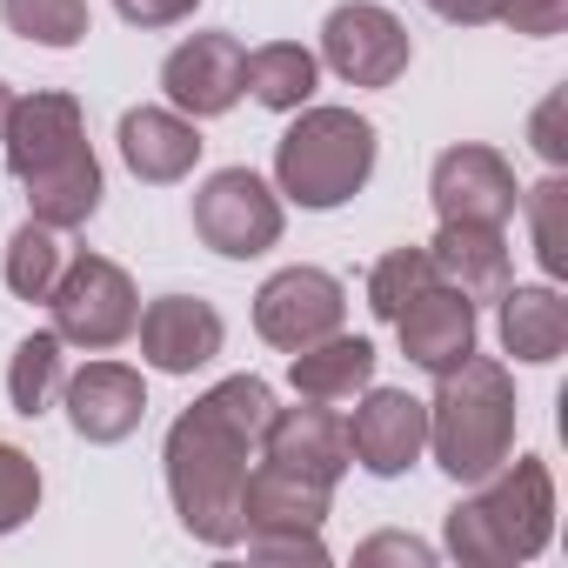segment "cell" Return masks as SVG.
I'll return each mask as SVG.
<instances>
[{
    "label": "cell",
    "mask_w": 568,
    "mask_h": 568,
    "mask_svg": "<svg viewBox=\"0 0 568 568\" xmlns=\"http://www.w3.org/2000/svg\"><path fill=\"white\" fill-rule=\"evenodd\" d=\"M8 28L34 48H74L88 41V0H0Z\"/></svg>",
    "instance_id": "d4e9b609"
},
{
    "label": "cell",
    "mask_w": 568,
    "mask_h": 568,
    "mask_svg": "<svg viewBox=\"0 0 568 568\" xmlns=\"http://www.w3.org/2000/svg\"><path fill=\"white\" fill-rule=\"evenodd\" d=\"M428 8H435L442 21H455V28H481V21L501 14V0H428Z\"/></svg>",
    "instance_id": "d6a6232c"
},
{
    "label": "cell",
    "mask_w": 568,
    "mask_h": 568,
    "mask_svg": "<svg viewBox=\"0 0 568 568\" xmlns=\"http://www.w3.org/2000/svg\"><path fill=\"white\" fill-rule=\"evenodd\" d=\"M121 161L134 168V181H181L194 161H201V134L187 114H168V108H128L121 114Z\"/></svg>",
    "instance_id": "d6986e66"
},
{
    "label": "cell",
    "mask_w": 568,
    "mask_h": 568,
    "mask_svg": "<svg viewBox=\"0 0 568 568\" xmlns=\"http://www.w3.org/2000/svg\"><path fill=\"white\" fill-rule=\"evenodd\" d=\"M261 462L295 468V475L335 488V481L348 475V462H355V455H348V422H342L328 402H308V395H302V408H274V422L261 428Z\"/></svg>",
    "instance_id": "7c38bea8"
},
{
    "label": "cell",
    "mask_w": 568,
    "mask_h": 568,
    "mask_svg": "<svg viewBox=\"0 0 568 568\" xmlns=\"http://www.w3.org/2000/svg\"><path fill=\"white\" fill-rule=\"evenodd\" d=\"M422 288H435V261H428V247H395V254H382L375 274H368V308H375L382 322H395Z\"/></svg>",
    "instance_id": "484cf974"
},
{
    "label": "cell",
    "mask_w": 568,
    "mask_h": 568,
    "mask_svg": "<svg viewBox=\"0 0 568 568\" xmlns=\"http://www.w3.org/2000/svg\"><path fill=\"white\" fill-rule=\"evenodd\" d=\"M495 21H508V28L528 34V41H548V34H561V21H568V0H501Z\"/></svg>",
    "instance_id": "f1b7e54d"
},
{
    "label": "cell",
    "mask_w": 568,
    "mask_h": 568,
    "mask_svg": "<svg viewBox=\"0 0 568 568\" xmlns=\"http://www.w3.org/2000/svg\"><path fill=\"white\" fill-rule=\"evenodd\" d=\"M428 448H435L442 475H455V481H488L508 462V448H515V382H508L501 362L462 355L455 368L435 375Z\"/></svg>",
    "instance_id": "3957f363"
},
{
    "label": "cell",
    "mask_w": 568,
    "mask_h": 568,
    "mask_svg": "<svg viewBox=\"0 0 568 568\" xmlns=\"http://www.w3.org/2000/svg\"><path fill=\"white\" fill-rule=\"evenodd\" d=\"M161 88H168L174 114H187V121L227 114L241 101V41L234 34H194V41H181L161 61Z\"/></svg>",
    "instance_id": "5bb4252c"
},
{
    "label": "cell",
    "mask_w": 568,
    "mask_h": 568,
    "mask_svg": "<svg viewBox=\"0 0 568 568\" xmlns=\"http://www.w3.org/2000/svg\"><path fill=\"white\" fill-rule=\"evenodd\" d=\"M267 422H274V388L261 375H227L168 428V448H161L168 495L194 541L207 548L241 541V481Z\"/></svg>",
    "instance_id": "6da1fadb"
},
{
    "label": "cell",
    "mask_w": 568,
    "mask_h": 568,
    "mask_svg": "<svg viewBox=\"0 0 568 568\" xmlns=\"http://www.w3.org/2000/svg\"><path fill=\"white\" fill-rule=\"evenodd\" d=\"M428 261H435V281L468 302H501L508 288V241L501 227H481V221H442V234L428 241Z\"/></svg>",
    "instance_id": "ac0fdd59"
},
{
    "label": "cell",
    "mask_w": 568,
    "mask_h": 568,
    "mask_svg": "<svg viewBox=\"0 0 568 568\" xmlns=\"http://www.w3.org/2000/svg\"><path fill=\"white\" fill-rule=\"evenodd\" d=\"M375 174V128L355 108H302V121L274 148V181L295 207H342Z\"/></svg>",
    "instance_id": "5b68a950"
},
{
    "label": "cell",
    "mask_w": 568,
    "mask_h": 568,
    "mask_svg": "<svg viewBox=\"0 0 568 568\" xmlns=\"http://www.w3.org/2000/svg\"><path fill=\"white\" fill-rule=\"evenodd\" d=\"M408 28L375 8V0H348L322 21V61L348 81V88H395L408 74Z\"/></svg>",
    "instance_id": "30bf717a"
},
{
    "label": "cell",
    "mask_w": 568,
    "mask_h": 568,
    "mask_svg": "<svg viewBox=\"0 0 568 568\" xmlns=\"http://www.w3.org/2000/svg\"><path fill=\"white\" fill-rule=\"evenodd\" d=\"M428 194H435V214L442 221H481V227H508L515 207H521V187H515V168L495 154V148H448L428 174Z\"/></svg>",
    "instance_id": "8fae6325"
},
{
    "label": "cell",
    "mask_w": 568,
    "mask_h": 568,
    "mask_svg": "<svg viewBox=\"0 0 568 568\" xmlns=\"http://www.w3.org/2000/svg\"><path fill=\"white\" fill-rule=\"evenodd\" d=\"M528 134H535V154H541L548 168L568 161V141H561V94H548V101L535 108V128H528Z\"/></svg>",
    "instance_id": "1f68e13d"
},
{
    "label": "cell",
    "mask_w": 568,
    "mask_h": 568,
    "mask_svg": "<svg viewBox=\"0 0 568 568\" xmlns=\"http://www.w3.org/2000/svg\"><path fill=\"white\" fill-rule=\"evenodd\" d=\"M348 315V288L328 274V267H281L261 281L254 295V335L274 342V348H308L322 335H335Z\"/></svg>",
    "instance_id": "9c48e42d"
},
{
    "label": "cell",
    "mask_w": 568,
    "mask_h": 568,
    "mask_svg": "<svg viewBox=\"0 0 568 568\" xmlns=\"http://www.w3.org/2000/svg\"><path fill=\"white\" fill-rule=\"evenodd\" d=\"M0 148H8L14 181L28 187L34 221H48L61 234L94 221V207H101V161L88 148L74 94H28V101H14L8 128H0Z\"/></svg>",
    "instance_id": "7a4b0ae2"
},
{
    "label": "cell",
    "mask_w": 568,
    "mask_h": 568,
    "mask_svg": "<svg viewBox=\"0 0 568 568\" xmlns=\"http://www.w3.org/2000/svg\"><path fill=\"white\" fill-rule=\"evenodd\" d=\"M121 8V21L128 28H174V21H187L201 0H114Z\"/></svg>",
    "instance_id": "4dcf8cb0"
},
{
    "label": "cell",
    "mask_w": 568,
    "mask_h": 568,
    "mask_svg": "<svg viewBox=\"0 0 568 568\" xmlns=\"http://www.w3.org/2000/svg\"><path fill=\"white\" fill-rule=\"evenodd\" d=\"M68 388V422H74V435L81 442H128L134 428H141V415H148V388H141V375L134 368H121V362H88L74 382H61Z\"/></svg>",
    "instance_id": "2e32d148"
},
{
    "label": "cell",
    "mask_w": 568,
    "mask_h": 568,
    "mask_svg": "<svg viewBox=\"0 0 568 568\" xmlns=\"http://www.w3.org/2000/svg\"><path fill=\"white\" fill-rule=\"evenodd\" d=\"M54 395H61V335H28L8 362V402H14V415L34 422L54 408Z\"/></svg>",
    "instance_id": "cb8c5ba5"
},
{
    "label": "cell",
    "mask_w": 568,
    "mask_h": 568,
    "mask_svg": "<svg viewBox=\"0 0 568 568\" xmlns=\"http://www.w3.org/2000/svg\"><path fill=\"white\" fill-rule=\"evenodd\" d=\"M194 234L227 261H254V254H267L281 241V201H274V187L261 174L221 168L194 194Z\"/></svg>",
    "instance_id": "ba28073f"
},
{
    "label": "cell",
    "mask_w": 568,
    "mask_h": 568,
    "mask_svg": "<svg viewBox=\"0 0 568 568\" xmlns=\"http://www.w3.org/2000/svg\"><path fill=\"white\" fill-rule=\"evenodd\" d=\"M355 561H362V568H375V561L428 568V561H435V548H428V541H415V535H375V541H362V548H355Z\"/></svg>",
    "instance_id": "f546056e"
},
{
    "label": "cell",
    "mask_w": 568,
    "mask_h": 568,
    "mask_svg": "<svg viewBox=\"0 0 568 568\" xmlns=\"http://www.w3.org/2000/svg\"><path fill=\"white\" fill-rule=\"evenodd\" d=\"M395 328H402V355L415 368H428V375H442L462 355H475V302L455 295V288H442V281H435V288H422L395 315Z\"/></svg>",
    "instance_id": "e0dca14e"
},
{
    "label": "cell",
    "mask_w": 568,
    "mask_h": 568,
    "mask_svg": "<svg viewBox=\"0 0 568 568\" xmlns=\"http://www.w3.org/2000/svg\"><path fill=\"white\" fill-rule=\"evenodd\" d=\"M68 267V247H61V227L48 221H28L14 241H8V288L21 302H48L54 295V281Z\"/></svg>",
    "instance_id": "603a6c76"
},
{
    "label": "cell",
    "mask_w": 568,
    "mask_h": 568,
    "mask_svg": "<svg viewBox=\"0 0 568 568\" xmlns=\"http://www.w3.org/2000/svg\"><path fill=\"white\" fill-rule=\"evenodd\" d=\"M328 495L335 488H322V481H308L295 468H274V462L247 468V481H241V541H247V555L254 561H315L322 568L328 561V548H322Z\"/></svg>",
    "instance_id": "8992f818"
},
{
    "label": "cell",
    "mask_w": 568,
    "mask_h": 568,
    "mask_svg": "<svg viewBox=\"0 0 568 568\" xmlns=\"http://www.w3.org/2000/svg\"><path fill=\"white\" fill-rule=\"evenodd\" d=\"M8 108H14V94H8V81H0V128H8Z\"/></svg>",
    "instance_id": "836d02e7"
},
{
    "label": "cell",
    "mask_w": 568,
    "mask_h": 568,
    "mask_svg": "<svg viewBox=\"0 0 568 568\" xmlns=\"http://www.w3.org/2000/svg\"><path fill=\"white\" fill-rule=\"evenodd\" d=\"M141 328V355L161 368V375H194V368H207L214 355H221V315L207 308V302H194V295H161V302H148V315L134 322Z\"/></svg>",
    "instance_id": "9a60e30c"
},
{
    "label": "cell",
    "mask_w": 568,
    "mask_h": 568,
    "mask_svg": "<svg viewBox=\"0 0 568 568\" xmlns=\"http://www.w3.org/2000/svg\"><path fill=\"white\" fill-rule=\"evenodd\" d=\"M315 74H322V61L295 41H267V48L241 54V94H254L274 114H302L315 94Z\"/></svg>",
    "instance_id": "7402d4cb"
},
{
    "label": "cell",
    "mask_w": 568,
    "mask_h": 568,
    "mask_svg": "<svg viewBox=\"0 0 568 568\" xmlns=\"http://www.w3.org/2000/svg\"><path fill=\"white\" fill-rule=\"evenodd\" d=\"M501 348L515 362H555L568 348V302L555 288H501Z\"/></svg>",
    "instance_id": "44dd1931"
},
{
    "label": "cell",
    "mask_w": 568,
    "mask_h": 568,
    "mask_svg": "<svg viewBox=\"0 0 568 568\" xmlns=\"http://www.w3.org/2000/svg\"><path fill=\"white\" fill-rule=\"evenodd\" d=\"M54 335L74 342V348H121L141 322V302H134V281L128 267H114L108 254H68L61 281H54Z\"/></svg>",
    "instance_id": "52a82bcc"
},
{
    "label": "cell",
    "mask_w": 568,
    "mask_h": 568,
    "mask_svg": "<svg viewBox=\"0 0 568 568\" xmlns=\"http://www.w3.org/2000/svg\"><path fill=\"white\" fill-rule=\"evenodd\" d=\"M555 535V481L535 455H515V468L501 462L481 495L448 508V555L468 568H508L541 555Z\"/></svg>",
    "instance_id": "277c9868"
},
{
    "label": "cell",
    "mask_w": 568,
    "mask_h": 568,
    "mask_svg": "<svg viewBox=\"0 0 568 568\" xmlns=\"http://www.w3.org/2000/svg\"><path fill=\"white\" fill-rule=\"evenodd\" d=\"M34 508H41V468L0 442V535H14Z\"/></svg>",
    "instance_id": "83f0119b"
},
{
    "label": "cell",
    "mask_w": 568,
    "mask_h": 568,
    "mask_svg": "<svg viewBox=\"0 0 568 568\" xmlns=\"http://www.w3.org/2000/svg\"><path fill=\"white\" fill-rule=\"evenodd\" d=\"M521 201H528V221H535V254H541V267L561 281V274H568V187H561V174H548V181L528 187Z\"/></svg>",
    "instance_id": "4316f807"
},
{
    "label": "cell",
    "mask_w": 568,
    "mask_h": 568,
    "mask_svg": "<svg viewBox=\"0 0 568 568\" xmlns=\"http://www.w3.org/2000/svg\"><path fill=\"white\" fill-rule=\"evenodd\" d=\"M288 382H295V395H308V402H355V395L375 382V348H368L362 335H342V328H335V335L295 348Z\"/></svg>",
    "instance_id": "ffe728a7"
},
{
    "label": "cell",
    "mask_w": 568,
    "mask_h": 568,
    "mask_svg": "<svg viewBox=\"0 0 568 568\" xmlns=\"http://www.w3.org/2000/svg\"><path fill=\"white\" fill-rule=\"evenodd\" d=\"M428 448V402L402 388H368L355 422H348V455L368 475H408Z\"/></svg>",
    "instance_id": "4fadbf2b"
}]
</instances>
